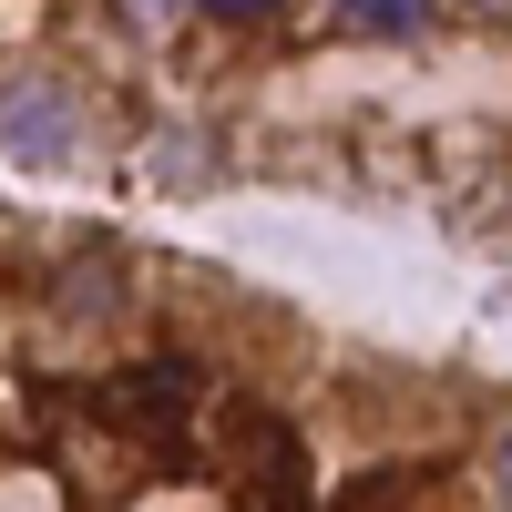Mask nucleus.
I'll list each match as a JSON object with an SVG mask.
<instances>
[{
    "label": "nucleus",
    "instance_id": "f257e3e1",
    "mask_svg": "<svg viewBox=\"0 0 512 512\" xmlns=\"http://www.w3.org/2000/svg\"><path fill=\"white\" fill-rule=\"evenodd\" d=\"M0 144H11L21 164H62V154H72V103H62V82H11V93H0Z\"/></svg>",
    "mask_w": 512,
    "mask_h": 512
},
{
    "label": "nucleus",
    "instance_id": "f03ea898",
    "mask_svg": "<svg viewBox=\"0 0 512 512\" xmlns=\"http://www.w3.org/2000/svg\"><path fill=\"white\" fill-rule=\"evenodd\" d=\"M349 21H369V31H420V0H338Z\"/></svg>",
    "mask_w": 512,
    "mask_h": 512
},
{
    "label": "nucleus",
    "instance_id": "7ed1b4c3",
    "mask_svg": "<svg viewBox=\"0 0 512 512\" xmlns=\"http://www.w3.org/2000/svg\"><path fill=\"white\" fill-rule=\"evenodd\" d=\"M205 11H236V21H267L277 0H205Z\"/></svg>",
    "mask_w": 512,
    "mask_h": 512
},
{
    "label": "nucleus",
    "instance_id": "20e7f679",
    "mask_svg": "<svg viewBox=\"0 0 512 512\" xmlns=\"http://www.w3.org/2000/svg\"><path fill=\"white\" fill-rule=\"evenodd\" d=\"M134 11H144V21H164V11H175V0H134Z\"/></svg>",
    "mask_w": 512,
    "mask_h": 512
}]
</instances>
